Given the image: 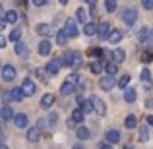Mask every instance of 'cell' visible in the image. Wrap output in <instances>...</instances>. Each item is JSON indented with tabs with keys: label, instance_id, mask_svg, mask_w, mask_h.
<instances>
[{
	"label": "cell",
	"instance_id": "6da1fadb",
	"mask_svg": "<svg viewBox=\"0 0 153 149\" xmlns=\"http://www.w3.org/2000/svg\"><path fill=\"white\" fill-rule=\"evenodd\" d=\"M64 31H66V35L68 37H78L79 35V29H78V21H76L74 18H68L66 19V23H64Z\"/></svg>",
	"mask_w": 153,
	"mask_h": 149
},
{
	"label": "cell",
	"instance_id": "7a4b0ae2",
	"mask_svg": "<svg viewBox=\"0 0 153 149\" xmlns=\"http://www.w3.org/2000/svg\"><path fill=\"white\" fill-rule=\"evenodd\" d=\"M120 18H122V21L126 23V25H134L136 19H138V12H136L134 8H126V10L120 14Z\"/></svg>",
	"mask_w": 153,
	"mask_h": 149
},
{
	"label": "cell",
	"instance_id": "3957f363",
	"mask_svg": "<svg viewBox=\"0 0 153 149\" xmlns=\"http://www.w3.org/2000/svg\"><path fill=\"white\" fill-rule=\"evenodd\" d=\"M22 89H23V95H25V97H33V95H35V91H37V87H35L33 79L25 78V79L22 82Z\"/></svg>",
	"mask_w": 153,
	"mask_h": 149
},
{
	"label": "cell",
	"instance_id": "277c9868",
	"mask_svg": "<svg viewBox=\"0 0 153 149\" xmlns=\"http://www.w3.org/2000/svg\"><path fill=\"white\" fill-rule=\"evenodd\" d=\"M62 68V60H60V56L58 58H52L49 64L45 66V70H47V74H51V76H56L58 74V70Z\"/></svg>",
	"mask_w": 153,
	"mask_h": 149
},
{
	"label": "cell",
	"instance_id": "5b68a950",
	"mask_svg": "<svg viewBox=\"0 0 153 149\" xmlns=\"http://www.w3.org/2000/svg\"><path fill=\"white\" fill-rule=\"evenodd\" d=\"M14 50H16V54H18L19 58H29V47H27L25 43H22V41H16V45H14Z\"/></svg>",
	"mask_w": 153,
	"mask_h": 149
},
{
	"label": "cell",
	"instance_id": "8992f818",
	"mask_svg": "<svg viewBox=\"0 0 153 149\" xmlns=\"http://www.w3.org/2000/svg\"><path fill=\"white\" fill-rule=\"evenodd\" d=\"M91 99V103H93V110L97 112L99 116H105V112H107V107H105V103L101 99L97 97V95H93V97H89Z\"/></svg>",
	"mask_w": 153,
	"mask_h": 149
},
{
	"label": "cell",
	"instance_id": "52a82bcc",
	"mask_svg": "<svg viewBox=\"0 0 153 149\" xmlns=\"http://www.w3.org/2000/svg\"><path fill=\"white\" fill-rule=\"evenodd\" d=\"M116 85V82H114V76H105V78H101L99 79V87H101V89H105V91H111L112 87Z\"/></svg>",
	"mask_w": 153,
	"mask_h": 149
},
{
	"label": "cell",
	"instance_id": "ba28073f",
	"mask_svg": "<svg viewBox=\"0 0 153 149\" xmlns=\"http://www.w3.org/2000/svg\"><path fill=\"white\" fill-rule=\"evenodd\" d=\"M2 79L4 82H14L16 79V68L12 66V64H6V66L2 68Z\"/></svg>",
	"mask_w": 153,
	"mask_h": 149
},
{
	"label": "cell",
	"instance_id": "9c48e42d",
	"mask_svg": "<svg viewBox=\"0 0 153 149\" xmlns=\"http://www.w3.org/2000/svg\"><path fill=\"white\" fill-rule=\"evenodd\" d=\"M78 89V85H76L74 82H70V79H66V82L62 83V87H60V95H64V97H68V95H72L74 91Z\"/></svg>",
	"mask_w": 153,
	"mask_h": 149
},
{
	"label": "cell",
	"instance_id": "30bf717a",
	"mask_svg": "<svg viewBox=\"0 0 153 149\" xmlns=\"http://www.w3.org/2000/svg\"><path fill=\"white\" fill-rule=\"evenodd\" d=\"M111 31H112V27H111V23H107V21H103V23H99V25H97V35L101 39H108Z\"/></svg>",
	"mask_w": 153,
	"mask_h": 149
},
{
	"label": "cell",
	"instance_id": "8fae6325",
	"mask_svg": "<svg viewBox=\"0 0 153 149\" xmlns=\"http://www.w3.org/2000/svg\"><path fill=\"white\" fill-rule=\"evenodd\" d=\"M37 50H39V54H41V56H49V54H51V50H52V45H51V41L45 37L41 43H39Z\"/></svg>",
	"mask_w": 153,
	"mask_h": 149
},
{
	"label": "cell",
	"instance_id": "7c38bea8",
	"mask_svg": "<svg viewBox=\"0 0 153 149\" xmlns=\"http://www.w3.org/2000/svg\"><path fill=\"white\" fill-rule=\"evenodd\" d=\"M27 124H29V118H27V114H23V112H19V114H14V126H16V128H27Z\"/></svg>",
	"mask_w": 153,
	"mask_h": 149
},
{
	"label": "cell",
	"instance_id": "4fadbf2b",
	"mask_svg": "<svg viewBox=\"0 0 153 149\" xmlns=\"http://www.w3.org/2000/svg\"><path fill=\"white\" fill-rule=\"evenodd\" d=\"M35 31H37V33L41 35V37H51V35L54 33V29H52L49 23H39V25L35 27Z\"/></svg>",
	"mask_w": 153,
	"mask_h": 149
},
{
	"label": "cell",
	"instance_id": "5bb4252c",
	"mask_svg": "<svg viewBox=\"0 0 153 149\" xmlns=\"http://www.w3.org/2000/svg\"><path fill=\"white\" fill-rule=\"evenodd\" d=\"M52 105H54V95L52 93H45L41 97V108H45V110H51Z\"/></svg>",
	"mask_w": 153,
	"mask_h": 149
},
{
	"label": "cell",
	"instance_id": "9a60e30c",
	"mask_svg": "<svg viewBox=\"0 0 153 149\" xmlns=\"http://www.w3.org/2000/svg\"><path fill=\"white\" fill-rule=\"evenodd\" d=\"M39 138H41V128L39 126H33L27 130V142L35 143V142H39Z\"/></svg>",
	"mask_w": 153,
	"mask_h": 149
},
{
	"label": "cell",
	"instance_id": "2e32d148",
	"mask_svg": "<svg viewBox=\"0 0 153 149\" xmlns=\"http://www.w3.org/2000/svg\"><path fill=\"white\" fill-rule=\"evenodd\" d=\"M0 118H2L4 122H8V120H14V110H12V107L4 105V107L0 108Z\"/></svg>",
	"mask_w": 153,
	"mask_h": 149
},
{
	"label": "cell",
	"instance_id": "e0dca14e",
	"mask_svg": "<svg viewBox=\"0 0 153 149\" xmlns=\"http://www.w3.org/2000/svg\"><path fill=\"white\" fill-rule=\"evenodd\" d=\"M136 99H138L136 89H132V87H124V101H126V103H136Z\"/></svg>",
	"mask_w": 153,
	"mask_h": 149
},
{
	"label": "cell",
	"instance_id": "ac0fdd59",
	"mask_svg": "<svg viewBox=\"0 0 153 149\" xmlns=\"http://www.w3.org/2000/svg\"><path fill=\"white\" fill-rule=\"evenodd\" d=\"M83 116H85V112L82 110V108H74V110H72V122L74 124H82L83 122Z\"/></svg>",
	"mask_w": 153,
	"mask_h": 149
},
{
	"label": "cell",
	"instance_id": "d6986e66",
	"mask_svg": "<svg viewBox=\"0 0 153 149\" xmlns=\"http://www.w3.org/2000/svg\"><path fill=\"white\" fill-rule=\"evenodd\" d=\"M83 33L87 35V37H93V35H97V25L91 21H85L83 23Z\"/></svg>",
	"mask_w": 153,
	"mask_h": 149
},
{
	"label": "cell",
	"instance_id": "ffe728a7",
	"mask_svg": "<svg viewBox=\"0 0 153 149\" xmlns=\"http://www.w3.org/2000/svg\"><path fill=\"white\" fill-rule=\"evenodd\" d=\"M83 66V58H82V52L76 50L74 52V58H72V70H79Z\"/></svg>",
	"mask_w": 153,
	"mask_h": 149
},
{
	"label": "cell",
	"instance_id": "44dd1931",
	"mask_svg": "<svg viewBox=\"0 0 153 149\" xmlns=\"http://www.w3.org/2000/svg\"><path fill=\"white\" fill-rule=\"evenodd\" d=\"M79 108H82L85 114H89V112H93V103H91V99H82L79 101Z\"/></svg>",
	"mask_w": 153,
	"mask_h": 149
},
{
	"label": "cell",
	"instance_id": "7402d4cb",
	"mask_svg": "<svg viewBox=\"0 0 153 149\" xmlns=\"http://www.w3.org/2000/svg\"><path fill=\"white\" fill-rule=\"evenodd\" d=\"M72 58H74V50H66L62 56H60V60H62V66L72 68Z\"/></svg>",
	"mask_w": 153,
	"mask_h": 149
},
{
	"label": "cell",
	"instance_id": "603a6c76",
	"mask_svg": "<svg viewBox=\"0 0 153 149\" xmlns=\"http://www.w3.org/2000/svg\"><path fill=\"white\" fill-rule=\"evenodd\" d=\"M105 139H107V142H111V143H118V142H120V132L108 130L107 134H105Z\"/></svg>",
	"mask_w": 153,
	"mask_h": 149
},
{
	"label": "cell",
	"instance_id": "cb8c5ba5",
	"mask_svg": "<svg viewBox=\"0 0 153 149\" xmlns=\"http://www.w3.org/2000/svg\"><path fill=\"white\" fill-rule=\"evenodd\" d=\"M112 60H114V62H124V60H126V50L124 49H114L112 50Z\"/></svg>",
	"mask_w": 153,
	"mask_h": 149
},
{
	"label": "cell",
	"instance_id": "d4e9b609",
	"mask_svg": "<svg viewBox=\"0 0 153 149\" xmlns=\"http://www.w3.org/2000/svg\"><path fill=\"white\" fill-rule=\"evenodd\" d=\"M25 95H23V89H22V85L19 87H12V91H10V99L12 101H22Z\"/></svg>",
	"mask_w": 153,
	"mask_h": 149
},
{
	"label": "cell",
	"instance_id": "484cf974",
	"mask_svg": "<svg viewBox=\"0 0 153 149\" xmlns=\"http://www.w3.org/2000/svg\"><path fill=\"white\" fill-rule=\"evenodd\" d=\"M105 72H107L108 76H114V74H118V62H107L105 64Z\"/></svg>",
	"mask_w": 153,
	"mask_h": 149
},
{
	"label": "cell",
	"instance_id": "4316f807",
	"mask_svg": "<svg viewBox=\"0 0 153 149\" xmlns=\"http://www.w3.org/2000/svg\"><path fill=\"white\" fill-rule=\"evenodd\" d=\"M142 43L147 49H153V27H147V33H146V37H143Z\"/></svg>",
	"mask_w": 153,
	"mask_h": 149
},
{
	"label": "cell",
	"instance_id": "83f0119b",
	"mask_svg": "<svg viewBox=\"0 0 153 149\" xmlns=\"http://www.w3.org/2000/svg\"><path fill=\"white\" fill-rule=\"evenodd\" d=\"M56 43H58L60 47H66V43H68V35H66V31H64V29L56 31Z\"/></svg>",
	"mask_w": 153,
	"mask_h": 149
},
{
	"label": "cell",
	"instance_id": "f1b7e54d",
	"mask_svg": "<svg viewBox=\"0 0 153 149\" xmlns=\"http://www.w3.org/2000/svg\"><path fill=\"white\" fill-rule=\"evenodd\" d=\"M4 19H6V23H16V21H18V12H16V10L4 12Z\"/></svg>",
	"mask_w": 153,
	"mask_h": 149
},
{
	"label": "cell",
	"instance_id": "f546056e",
	"mask_svg": "<svg viewBox=\"0 0 153 149\" xmlns=\"http://www.w3.org/2000/svg\"><path fill=\"white\" fill-rule=\"evenodd\" d=\"M76 136H78L79 139H89V138H91V132H89V128L79 126V128H78V132H76Z\"/></svg>",
	"mask_w": 153,
	"mask_h": 149
},
{
	"label": "cell",
	"instance_id": "4dcf8cb0",
	"mask_svg": "<svg viewBox=\"0 0 153 149\" xmlns=\"http://www.w3.org/2000/svg\"><path fill=\"white\" fill-rule=\"evenodd\" d=\"M136 124H138V118H136L134 114H128V116H126V120H124V126H126L128 130H134Z\"/></svg>",
	"mask_w": 153,
	"mask_h": 149
},
{
	"label": "cell",
	"instance_id": "1f68e13d",
	"mask_svg": "<svg viewBox=\"0 0 153 149\" xmlns=\"http://www.w3.org/2000/svg\"><path fill=\"white\" fill-rule=\"evenodd\" d=\"M108 41H111V43H120V41H122V31H120V29H112L111 35H108Z\"/></svg>",
	"mask_w": 153,
	"mask_h": 149
},
{
	"label": "cell",
	"instance_id": "d6a6232c",
	"mask_svg": "<svg viewBox=\"0 0 153 149\" xmlns=\"http://www.w3.org/2000/svg\"><path fill=\"white\" fill-rule=\"evenodd\" d=\"M140 60H142L143 64H149V62H153V52H151V49L143 50V52H142V56H140Z\"/></svg>",
	"mask_w": 153,
	"mask_h": 149
},
{
	"label": "cell",
	"instance_id": "836d02e7",
	"mask_svg": "<svg viewBox=\"0 0 153 149\" xmlns=\"http://www.w3.org/2000/svg\"><path fill=\"white\" fill-rule=\"evenodd\" d=\"M76 19H78L79 23H85L87 21V12L83 10V8H78V10H76Z\"/></svg>",
	"mask_w": 153,
	"mask_h": 149
},
{
	"label": "cell",
	"instance_id": "e575fe53",
	"mask_svg": "<svg viewBox=\"0 0 153 149\" xmlns=\"http://www.w3.org/2000/svg\"><path fill=\"white\" fill-rule=\"evenodd\" d=\"M89 70H91V74H101L105 70V66H103V62H91Z\"/></svg>",
	"mask_w": 153,
	"mask_h": 149
},
{
	"label": "cell",
	"instance_id": "d590c367",
	"mask_svg": "<svg viewBox=\"0 0 153 149\" xmlns=\"http://www.w3.org/2000/svg\"><path fill=\"white\" fill-rule=\"evenodd\" d=\"M10 41H12V43H16V41H22V29H19V27L12 29V33H10Z\"/></svg>",
	"mask_w": 153,
	"mask_h": 149
},
{
	"label": "cell",
	"instance_id": "8d00e7d4",
	"mask_svg": "<svg viewBox=\"0 0 153 149\" xmlns=\"http://www.w3.org/2000/svg\"><path fill=\"white\" fill-rule=\"evenodd\" d=\"M147 139H149V128L142 126L140 128V142H147Z\"/></svg>",
	"mask_w": 153,
	"mask_h": 149
},
{
	"label": "cell",
	"instance_id": "74e56055",
	"mask_svg": "<svg viewBox=\"0 0 153 149\" xmlns=\"http://www.w3.org/2000/svg\"><path fill=\"white\" fill-rule=\"evenodd\" d=\"M116 83H118V87H120V89H124V87H128V83H130V76H128V74L120 76V79H118Z\"/></svg>",
	"mask_w": 153,
	"mask_h": 149
},
{
	"label": "cell",
	"instance_id": "f35d334b",
	"mask_svg": "<svg viewBox=\"0 0 153 149\" xmlns=\"http://www.w3.org/2000/svg\"><path fill=\"white\" fill-rule=\"evenodd\" d=\"M105 10H107L108 14H112V12L116 10V0H105Z\"/></svg>",
	"mask_w": 153,
	"mask_h": 149
},
{
	"label": "cell",
	"instance_id": "ab89813d",
	"mask_svg": "<svg viewBox=\"0 0 153 149\" xmlns=\"http://www.w3.org/2000/svg\"><path fill=\"white\" fill-rule=\"evenodd\" d=\"M47 120H49V128H56V122H58V112H51Z\"/></svg>",
	"mask_w": 153,
	"mask_h": 149
},
{
	"label": "cell",
	"instance_id": "60d3db41",
	"mask_svg": "<svg viewBox=\"0 0 153 149\" xmlns=\"http://www.w3.org/2000/svg\"><path fill=\"white\" fill-rule=\"evenodd\" d=\"M87 54H89V56H97V58H101V56H103V49H89V50H87Z\"/></svg>",
	"mask_w": 153,
	"mask_h": 149
},
{
	"label": "cell",
	"instance_id": "b9f144b4",
	"mask_svg": "<svg viewBox=\"0 0 153 149\" xmlns=\"http://www.w3.org/2000/svg\"><path fill=\"white\" fill-rule=\"evenodd\" d=\"M146 33H147V27H142V29L138 31V41H140V43L143 41V37H146Z\"/></svg>",
	"mask_w": 153,
	"mask_h": 149
},
{
	"label": "cell",
	"instance_id": "7bdbcfd3",
	"mask_svg": "<svg viewBox=\"0 0 153 149\" xmlns=\"http://www.w3.org/2000/svg\"><path fill=\"white\" fill-rule=\"evenodd\" d=\"M142 6L146 10H153V0H142Z\"/></svg>",
	"mask_w": 153,
	"mask_h": 149
},
{
	"label": "cell",
	"instance_id": "ee69618b",
	"mask_svg": "<svg viewBox=\"0 0 153 149\" xmlns=\"http://www.w3.org/2000/svg\"><path fill=\"white\" fill-rule=\"evenodd\" d=\"M45 74H47V70H37V78L41 79V82L47 83V76H45Z\"/></svg>",
	"mask_w": 153,
	"mask_h": 149
},
{
	"label": "cell",
	"instance_id": "f6af8a7d",
	"mask_svg": "<svg viewBox=\"0 0 153 149\" xmlns=\"http://www.w3.org/2000/svg\"><path fill=\"white\" fill-rule=\"evenodd\" d=\"M149 76H151L149 70H142V82H149Z\"/></svg>",
	"mask_w": 153,
	"mask_h": 149
},
{
	"label": "cell",
	"instance_id": "bcb514c9",
	"mask_svg": "<svg viewBox=\"0 0 153 149\" xmlns=\"http://www.w3.org/2000/svg\"><path fill=\"white\" fill-rule=\"evenodd\" d=\"M68 79H70V82H74L76 85H78V82H79V76H78V74H70V76H68Z\"/></svg>",
	"mask_w": 153,
	"mask_h": 149
},
{
	"label": "cell",
	"instance_id": "7dc6e473",
	"mask_svg": "<svg viewBox=\"0 0 153 149\" xmlns=\"http://www.w3.org/2000/svg\"><path fill=\"white\" fill-rule=\"evenodd\" d=\"M31 2H33V6L41 8V6H45V4H47V0H31Z\"/></svg>",
	"mask_w": 153,
	"mask_h": 149
},
{
	"label": "cell",
	"instance_id": "c3c4849f",
	"mask_svg": "<svg viewBox=\"0 0 153 149\" xmlns=\"http://www.w3.org/2000/svg\"><path fill=\"white\" fill-rule=\"evenodd\" d=\"M4 47H6V37L0 35V49H4Z\"/></svg>",
	"mask_w": 153,
	"mask_h": 149
},
{
	"label": "cell",
	"instance_id": "681fc988",
	"mask_svg": "<svg viewBox=\"0 0 153 149\" xmlns=\"http://www.w3.org/2000/svg\"><path fill=\"white\" fill-rule=\"evenodd\" d=\"M146 107L147 108H153V99H146Z\"/></svg>",
	"mask_w": 153,
	"mask_h": 149
},
{
	"label": "cell",
	"instance_id": "f907efd6",
	"mask_svg": "<svg viewBox=\"0 0 153 149\" xmlns=\"http://www.w3.org/2000/svg\"><path fill=\"white\" fill-rule=\"evenodd\" d=\"M146 120H147V126H151V128H153V116L149 114V116H147V118H146Z\"/></svg>",
	"mask_w": 153,
	"mask_h": 149
},
{
	"label": "cell",
	"instance_id": "816d5d0a",
	"mask_svg": "<svg viewBox=\"0 0 153 149\" xmlns=\"http://www.w3.org/2000/svg\"><path fill=\"white\" fill-rule=\"evenodd\" d=\"M83 2L89 4V6H95V4H97V0H83Z\"/></svg>",
	"mask_w": 153,
	"mask_h": 149
},
{
	"label": "cell",
	"instance_id": "f5cc1de1",
	"mask_svg": "<svg viewBox=\"0 0 153 149\" xmlns=\"http://www.w3.org/2000/svg\"><path fill=\"white\" fill-rule=\"evenodd\" d=\"M2 10H4V8L0 6V18H4V12H2Z\"/></svg>",
	"mask_w": 153,
	"mask_h": 149
},
{
	"label": "cell",
	"instance_id": "db71d44e",
	"mask_svg": "<svg viewBox=\"0 0 153 149\" xmlns=\"http://www.w3.org/2000/svg\"><path fill=\"white\" fill-rule=\"evenodd\" d=\"M58 2H60V4H68V0H58Z\"/></svg>",
	"mask_w": 153,
	"mask_h": 149
}]
</instances>
